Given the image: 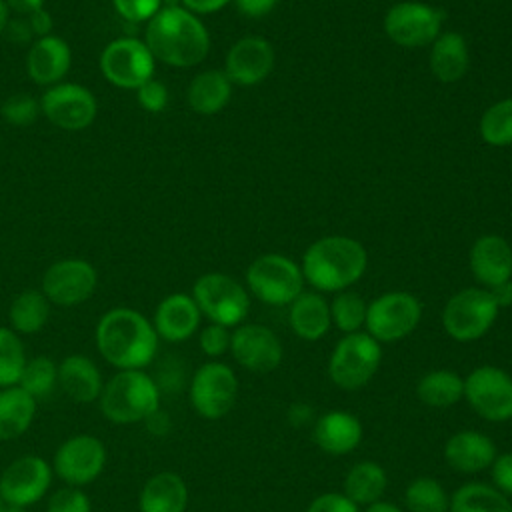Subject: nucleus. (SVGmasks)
Here are the masks:
<instances>
[{
  "label": "nucleus",
  "mask_w": 512,
  "mask_h": 512,
  "mask_svg": "<svg viewBox=\"0 0 512 512\" xmlns=\"http://www.w3.org/2000/svg\"><path fill=\"white\" fill-rule=\"evenodd\" d=\"M100 356L116 370H144L158 354V334L142 312L118 306L104 312L94 330Z\"/></svg>",
  "instance_id": "1"
},
{
  "label": "nucleus",
  "mask_w": 512,
  "mask_h": 512,
  "mask_svg": "<svg viewBox=\"0 0 512 512\" xmlns=\"http://www.w3.org/2000/svg\"><path fill=\"white\" fill-rule=\"evenodd\" d=\"M46 512H92V502L84 488L62 486L48 496Z\"/></svg>",
  "instance_id": "41"
},
{
  "label": "nucleus",
  "mask_w": 512,
  "mask_h": 512,
  "mask_svg": "<svg viewBox=\"0 0 512 512\" xmlns=\"http://www.w3.org/2000/svg\"><path fill=\"white\" fill-rule=\"evenodd\" d=\"M98 286L96 268L82 258H62L50 264L42 276V292L56 306H78Z\"/></svg>",
  "instance_id": "17"
},
{
  "label": "nucleus",
  "mask_w": 512,
  "mask_h": 512,
  "mask_svg": "<svg viewBox=\"0 0 512 512\" xmlns=\"http://www.w3.org/2000/svg\"><path fill=\"white\" fill-rule=\"evenodd\" d=\"M160 388L146 370H116L100 392V412L114 424L146 422L160 410Z\"/></svg>",
  "instance_id": "4"
},
{
  "label": "nucleus",
  "mask_w": 512,
  "mask_h": 512,
  "mask_svg": "<svg viewBox=\"0 0 512 512\" xmlns=\"http://www.w3.org/2000/svg\"><path fill=\"white\" fill-rule=\"evenodd\" d=\"M238 396V378L236 372L220 362H204L192 374L188 386V398L194 412L204 420L224 418L236 404Z\"/></svg>",
  "instance_id": "10"
},
{
  "label": "nucleus",
  "mask_w": 512,
  "mask_h": 512,
  "mask_svg": "<svg viewBox=\"0 0 512 512\" xmlns=\"http://www.w3.org/2000/svg\"><path fill=\"white\" fill-rule=\"evenodd\" d=\"M40 112L50 124L62 130H84L94 122L98 102L86 86L76 82H60L42 94Z\"/></svg>",
  "instance_id": "16"
},
{
  "label": "nucleus",
  "mask_w": 512,
  "mask_h": 512,
  "mask_svg": "<svg viewBox=\"0 0 512 512\" xmlns=\"http://www.w3.org/2000/svg\"><path fill=\"white\" fill-rule=\"evenodd\" d=\"M422 318L420 300L404 290L376 296L366 310V332L380 344L400 342L410 336Z\"/></svg>",
  "instance_id": "9"
},
{
  "label": "nucleus",
  "mask_w": 512,
  "mask_h": 512,
  "mask_svg": "<svg viewBox=\"0 0 512 512\" xmlns=\"http://www.w3.org/2000/svg\"><path fill=\"white\" fill-rule=\"evenodd\" d=\"M498 456L494 440L478 430H460L444 444L446 464L460 474H478L488 470Z\"/></svg>",
  "instance_id": "23"
},
{
  "label": "nucleus",
  "mask_w": 512,
  "mask_h": 512,
  "mask_svg": "<svg viewBox=\"0 0 512 512\" xmlns=\"http://www.w3.org/2000/svg\"><path fill=\"white\" fill-rule=\"evenodd\" d=\"M202 314L192 294L174 292L162 298L154 310L152 326L160 340L178 344L192 338L200 328Z\"/></svg>",
  "instance_id": "20"
},
{
  "label": "nucleus",
  "mask_w": 512,
  "mask_h": 512,
  "mask_svg": "<svg viewBox=\"0 0 512 512\" xmlns=\"http://www.w3.org/2000/svg\"><path fill=\"white\" fill-rule=\"evenodd\" d=\"M366 310L368 304L366 300L352 292V290H342L336 292V296L330 302V316L332 324L342 332V334H352L360 332V328L366 322Z\"/></svg>",
  "instance_id": "38"
},
{
  "label": "nucleus",
  "mask_w": 512,
  "mask_h": 512,
  "mask_svg": "<svg viewBox=\"0 0 512 512\" xmlns=\"http://www.w3.org/2000/svg\"><path fill=\"white\" fill-rule=\"evenodd\" d=\"M58 386L76 404L98 402L104 378L98 364L84 354H68L58 362Z\"/></svg>",
  "instance_id": "25"
},
{
  "label": "nucleus",
  "mask_w": 512,
  "mask_h": 512,
  "mask_svg": "<svg viewBox=\"0 0 512 512\" xmlns=\"http://www.w3.org/2000/svg\"><path fill=\"white\" fill-rule=\"evenodd\" d=\"M490 294H492V298L496 300L498 308H508V306H512V280L502 282V284L490 288Z\"/></svg>",
  "instance_id": "50"
},
{
  "label": "nucleus",
  "mask_w": 512,
  "mask_h": 512,
  "mask_svg": "<svg viewBox=\"0 0 512 512\" xmlns=\"http://www.w3.org/2000/svg\"><path fill=\"white\" fill-rule=\"evenodd\" d=\"M362 422L348 410H330L318 416L312 428L316 446L332 456L354 452L362 442Z\"/></svg>",
  "instance_id": "24"
},
{
  "label": "nucleus",
  "mask_w": 512,
  "mask_h": 512,
  "mask_svg": "<svg viewBox=\"0 0 512 512\" xmlns=\"http://www.w3.org/2000/svg\"><path fill=\"white\" fill-rule=\"evenodd\" d=\"M246 286L252 296L268 306H288L304 292V276L292 258L268 252L248 266Z\"/></svg>",
  "instance_id": "6"
},
{
  "label": "nucleus",
  "mask_w": 512,
  "mask_h": 512,
  "mask_svg": "<svg viewBox=\"0 0 512 512\" xmlns=\"http://www.w3.org/2000/svg\"><path fill=\"white\" fill-rule=\"evenodd\" d=\"M52 478L54 470L46 458L36 454L18 456L0 474V496L6 506L28 508L48 494Z\"/></svg>",
  "instance_id": "15"
},
{
  "label": "nucleus",
  "mask_w": 512,
  "mask_h": 512,
  "mask_svg": "<svg viewBox=\"0 0 512 512\" xmlns=\"http://www.w3.org/2000/svg\"><path fill=\"white\" fill-rule=\"evenodd\" d=\"M50 318V300L42 290L28 288L20 292L8 308V322L16 334H36Z\"/></svg>",
  "instance_id": "33"
},
{
  "label": "nucleus",
  "mask_w": 512,
  "mask_h": 512,
  "mask_svg": "<svg viewBox=\"0 0 512 512\" xmlns=\"http://www.w3.org/2000/svg\"><path fill=\"white\" fill-rule=\"evenodd\" d=\"M406 512H448L450 494L432 476L414 478L404 490Z\"/></svg>",
  "instance_id": "35"
},
{
  "label": "nucleus",
  "mask_w": 512,
  "mask_h": 512,
  "mask_svg": "<svg viewBox=\"0 0 512 512\" xmlns=\"http://www.w3.org/2000/svg\"><path fill=\"white\" fill-rule=\"evenodd\" d=\"M380 362L382 344L368 332L344 334L328 358V376L340 390H360L376 376Z\"/></svg>",
  "instance_id": "5"
},
{
  "label": "nucleus",
  "mask_w": 512,
  "mask_h": 512,
  "mask_svg": "<svg viewBox=\"0 0 512 512\" xmlns=\"http://www.w3.org/2000/svg\"><path fill=\"white\" fill-rule=\"evenodd\" d=\"M18 386L26 390L36 402L48 398L58 388V364L44 354L28 358Z\"/></svg>",
  "instance_id": "36"
},
{
  "label": "nucleus",
  "mask_w": 512,
  "mask_h": 512,
  "mask_svg": "<svg viewBox=\"0 0 512 512\" xmlns=\"http://www.w3.org/2000/svg\"><path fill=\"white\" fill-rule=\"evenodd\" d=\"M72 64V52L64 38L56 34L40 36L26 54L28 78L38 86H54L64 80Z\"/></svg>",
  "instance_id": "22"
},
{
  "label": "nucleus",
  "mask_w": 512,
  "mask_h": 512,
  "mask_svg": "<svg viewBox=\"0 0 512 512\" xmlns=\"http://www.w3.org/2000/svg\"><path fill=\"white\" fill-rule=\"evenodd\" d=\"M6 510V502H4V498L0 496V512H4Z\"/></svg>",
  "instance_id": "55"
},
{
  "label": "nucleus",
  "mask_w": 512,
  "mask_h": 512,
  "mask_svg": "<svg viewBox=\"0 0 512 512\" xmlns=\"http://www.w3.org/2000/svg\"><path fill=\"white\" fill-rule=\"evenodd\" d=\"M2 118L12 126H28L36 122L40 112V100L30 94H12L0 106Z\"/></svg>",
  "instance_id": "40"
},
{
  "label": "nucleus",
  "mask_w": 512,
  "mask_h": 512,
  "mask_svg": "<svg viewBox=\"0 0 512 512\" xmlns=\"http://www.w3.org/2000/svg\"><path fill=\"white\" fill-rule=\"evenodd\" d=\"M4 512H26V508H18V506H6Z\"/></svg>",
  "instance_id": "54"
},
{
  "label": "nucleus",
  "mask_w": 512,
  "mask_h": 512,
  "mask_svg": "<svg viewBox=\"0 0 512 512\" xmlns=\"http://www.w3.org/2000/svg\"><path fill=\"white\" fill-rule=\"evenodd\" d=\"M448 512H512V502L492 484L466 482L450 494Z\"/></svg>",
  "instance_id": "34"
},
{
  "label": "nucleus",
  "mask_w": 512,
  "mask_h": 512,
  "mask_svg": "<svg viewBox=\"0 0 512 512\" xmlns=\"http://www.w3.org/2000/svg\"><path fill=\"white\" fill-rule=\"evenodd\" d=\"M276 54L264 36H244L236 40L224 60V74L232 84L256 86L274 70Z\"/></svg>",
  "instance_id": "19"
},
{
  "label": "nucleus",
  "mask_w": 512,
  "mask_h": 512,
  "mask_svg": "<svg viewBox=\"0 0 512 512\" xmlns=\"http://www.w3.org/2000/svg\"><path fill=\"white\" fill-rule=\"evenodd\" d=\"M230 354L238 366L264 374L280 366L284 348L274 330L262 324H240L230 336Z\"/></svg>",
  "instance_id": "18"
},
{
  "label": "nucleus",
  "mask_w": 512,
  "mask_h": 512,
  "mask_svg": "<svg viewBox=\"0 0 512 512\" xmlns=\"http://www.w3.org/2000/svg\"><path fill=\"white\" fill-rule=\"evenodd\" d=\"M416 396L424 406L450 408L464 398V378L448 368L430 370L416 382Z\"/></svg>",
  "instance_id": "32"
},
{
  "label": "nucleus",
  "mask_w": 512,
  "mask_h": 512,
  "mask_svg": "<svg viewBox=\"0 0 512 512\" xmlns=\"http://www.w3.org/2000/svg\"><path fill=\"white\" fill-rule=\"evenodd\" d=\"M498 304L490 290L470 286L448 298L442 310V326L456 342H474L488 334L498 318Z\"/></svg>",
  "instance_id": "7"
},
{
  "label": "nucleus",
  "mask_w": 512,
  "mask_h": 512,
  "mask_svg": "<svg viewBox=\"0 0 512 512\" xmlns=\"http://www.w3.org/2000/svg\"><path fill=\"white\" fill-rule=\"evenodd\" d=\"M492 486L498 488L502 494L512 496V452L498 454L490 466Z\"/></svg>",
  "instance_id": "46"
},
{
  "label": "nucleus",
  "mask_w": 512,
  "mask_h": 512,
  "mask_svg": "<svg viewBox=\"0 0 512 512\" xmlns=\"http://www.w3.org/2000/svg\"><path fill=\"white\" fill-rule=\"evenodd\" d=\"M136 100L142 110L146 112H162L168 106V88L164 82L150 78L136 90Z\"/></svg>",
  "instance_id": "44"
},
{
  "label": "nucleus",
  "mask_w": 512,
  "mask_h": 512,
  "mask_svg": "<svg viewBox=\"0 0 512 512\" xmlns=\"http://www.w3.org/2000/svg\"><path fill=\"white\" fill-rule=\"evenodd\" d=\"M306 512H360V508L342 492H324L308 504Z\"/></svg>",
  "instance_id": "45"
},
{
  "label": "nucleus",
  "mask_w": 512,
  "mask_h": 512,
  "mask_svg": "<svg viewBox=\"0 0 512 512\" xmlns=\"http://www.w3.org/2000/svg\"><path fill=\"white\" fill-rule=\"evenodd\" d=\"M156 60L144 40L122 36L112 40L100 54L102 76L116 88L138 90L154 78Z\"/></svg>",
  "instance_id": "11"
},
{
  "label": "nucleus",
  "mask_w": 512,
  "mask_h": 512,
  "mask_svg": "<svg viewBox=\"0 0 512 512\" xmlns=\"http://www.w3.org/2000/svg\"><path fill=\"white\" fill-rule=\"evenodd\" d=\"M232 96V82L224 70H204L196 74L188 84V106L196 114H216L220 112Z\"/></svg>",
  "instance_id": "30"
},
{
  "label": "nucleus",
  "mask_w": 512,
  "mask_h": 512,
  "mask_svg": "<svg viewBox=\"0 0 512 512\" xmlns=\"http://www.w3.org/2000/svg\"><path fill=\"white\" fill-rule=\"evenodd\" d=\"M480 138L490 146L512 144V96L488 106L480 118Z\"/></svg>",
  "instance_id": "37"
},
{
  "label": "nucleus",
  "mask_w": 512,
  "mask_h": 512,
  "mask_svg": "<svg viewBox=\"0 0 512 512\" xmlns=\"http://www.w3.org/2000/svg\"><path fill=\"white\" fill-rule=\"evenodd\" d=\"M116 12L126 22H148L162 8V0H112Z\"/></svg>",
  "instance_id": "43"
},
{
  "label": "nucleus",
  "mask_w": 512,
  "mask_h": 512,
  "mask_svg": "<svg viewBox=\"0 0 512 512\" xmlns=\"http://www.w3.org/2000/svg\"><path fill=\"white\" fill-rule=\"evenodd\" d=\"M228 2L230 0H180V6L196 16H204L222 10Z\"/></svg>",
  "instance_id": "49"
},
{
  "label": "nucleus",
  "mask_w": 512,
  "mask_h": 512,
  "mask_svg": "<svg viewBox=\"0 0 512 512\" xmlns=\"http://www.w3.org/2000/svg\"><path fill=\"white\" fill-rule=\"evenodd\" d=\"M144 42L154 60L174 68L200 64L210 50V34L202 20L182 6H162L148 20Z\"/></svg>",
  "instance_id": "2"
},
{
  "label": "nucleus",
  "mask_w": 512,
  "mask_h": 512,
  "mask_svg": "<svg viewBox=\"0 0 512 512\" xmlns=\"http://www.w3.org/2000/svg\"><path fill=\"white\" fill-rule=\"evenodd\" d=\"M28 356L20 334L10 326H0V388L18 384Z\"/></svg>",
  "instance_id": "39"
},
{
  "label": "nucleus",
  "mask_w": 512,
  "mask_h": 512,
  "mask_svg": "<svg viewBox=\"0 0 512 512\" xmlns=\"http://www.w3.org/2000/svg\"><path fill=\"white\" fill-rule=\"evenodd\" d=\"M278 0H234L240 14L248 18H262L274 10Z\"/></svg>",
  "instance_id": "47"
},
{
  "label": "nucleus",
  "mask_w": 512,
  "mask_h": 512,
  "mask_svg": "<svg viewBox=\"0 0 512 512\" xmlns=\"http://www.w3.org/2000/svg\"><path fill=\"white\" fill-rule=\"evenodd\" d=\"M188 486L176 472L152 474L138 494V512H186Z\"/></svg>",
  "instance_id": "26"
},
{
  "label": "nucleus",
  "mask_w": 512,
  "mask_h": 512,
  "mask_svg": "<svg viewBox=\"0 0 512 512\" xmlns=\"http://www.w3.org/2000/svg\"><path fill=\"white\" fill-rule=\"evenodd\" d=\"M26 20H28V26H30V30L36 38L48 36L50 30H52V16L44 8H38L30 14H26Z\"/></svg>",
  "instance_id": "48"
},
{
  "label": "nucleus",
  "mask_w": 512,
  "mask_h": 512,
  "mask_svg": "<svg viewBox=\"0 0 512 512\" xmlns=\"http://www.w3.org/2000/svg\"><path fill=\"white\" fill-rule=\"evenodd\" d=\"M8 4L6 0H0V34L6 30V24H8Z\"/></svg>",
  "instance_id": "53"
},
{
  "label": "nucleus",
  "mask_w": 512,
  "mask_h": 512,
  "mask_svg": "<svg viewBox=\"0 0 512 512\" xmlns=\"http://www.w3.org/2000/svg\"><path fill=\"white\" fill-rule=\"evenodd\" d=\"M364 512H406V510L398 508V506H396V504H392V502L378 500V502H374V504L366 506V508H364Z\"/></svg>",
  "instance_id": "52"
},
{
  "label": "nucleus",
  "mask_w": 512,
  "mask_h": 512,
  "mask_svg": "<svg viewBox=\"0 0 512 512\" xmlns=\"http://www.w3.org/2000/svg\"><path fill=\"white\" fill-rule=\"evenodd\" d=\"M106 460V444L98 436L74 434L56 448L50 464L66 486L84 488L102 474Z\"/></svg>",
  "instance_id": "13"
},
{
  "label": "nucleus",
  "mask_w": 512,
  "mask_h": 512,
  "mask_svg": "<svg viewBox=\"0 0 512 512\" xmlns=\"http://www.w3.org/2000/svg\"><path fill=\"white\" fill-rule=\"evenodd\" d=\"M192 298L202 316L226 328L244 324L250 310L248 290L236 278L222 272L202 274L192 286Z\"/></svg>",
  "instance_id": "8"
},
{
  "label": "nucleus",
  "mask_w": 512,
  "mask_h": 512,
  "mask_svg": "<svg viewBox=\"0 0 512 512\" xmlns=\"http://www.w3.org/2000/svg\"><path fill=\"white\" fill-rule=\"evenodd\" d=\"M368 266L364 246L348 236H324L302 256V276L316 292H342L356 284Z\"/></svg>",
  "instance_id": "3"
},
{
  "label": "nucleus",
  "mask_w": 512,
  "mask_h": 512,
  "mask_svg": "<svg viewBox=\"0 0 512 512\" xmlns=\"http://www.w3.org/2000/svg\"><path fill=\"white\" fill-rule=\"evenodd\" d=\"M430 72L436 80L452 84L464 78L470 68L468 42L460 32H440L430 44Z\"/></svg>",
  "instance_id": "28"
},
{
  "label": "nucleus",
  "mask_w": 512,
  "mask_h": 512,
  "mask_svg": "<svg viewBox=\"0 0 512 512\" xmlns=\"http://www.w3.org/2000/svg\"><path fill=\"white\" fill-rule=\"evenodd\" d=\"M6 4H8L10 10H14L18 14H24V16L38 10V8H44V0H6Z\"/></svg>",
  "instance_id": "51"
},
{
  "label": "nucleus",
  "mask_w": 512,
  "mask_h": 512,
  "mask_svg": "<svg viewBox=\"0 0 512 512\" xmlns=\"http://www.w3.org/2000/svg\"><path fill=\"white\" fill-rule=\"evenodd\" d=\"M388 486L386 470L374 460L356 462L344 476L342 494L350 498L358 508L370 506L382 500Z\"/></svg>",
  "instance_id": "31"
},
{
  "label": "nucleus",
  "mask_w": 512,
  "mask_h": 512,
  "mask_svg": "<svg viewBox=\"0 0 512 512\" xmlns=\"http://www.w3.org/2000/svg\"><path fill=\"white\" fill-rule=\"evenodd\" d=\"M444 14L416 0H404L388 8L384 16V32L386 36L402 48H422L430 46L442 28Z\"/></svg>",
  "instance_id": "14"
},
{
  "label": "nucleus",
  "mask_w": 512,
  "mask_h": 512,
  "mask_svg": "<svg viewBox=\"0 0 512 512\" xmlns=\"http://www.w3.org/2000/svg\"><path fill=\"white\" fill-rule=\"evenodd\" d=\"M288 324L292 332L306 342L322 340L332 326L328 300L316 290L302 292L288 304Z\"/></svg>",
  "instance_id": "27"
},
{
  "label": "nucleus",
  "mask_w": 512,
  "mask_h": 512,
  "mask_svg": "<svg viewBox=\"0 0 512 512\" xmlns=\"http://www.w3.org/2000/svg\"><path fill=\"white\" fill-rule=\"evenodd\" d=\"M36 400L18 384L0 388V442H10L28 432L36 416Z\"/></svg>",
  "instance_id": "29"
},
{
  "label": "nucleus",
  "mask_w": 512,
  "mask_h": 512,
  "mask_svg": "<svg viewBox=\"0 0 512 512\" xmlns=\"http://www.w3.org/2000/svg\"><path fill=\"white\" fill-rule=\"evenodd\" d=\"M230 328L226 326H220V324H208L200 330V336H198V346L200 350L208 356V358H220L224 356L226 352H230Z\"/></svg>",
  "instance_id": "42"
},
{
  "label": "nucleus",
  "mask_w": 512,
  "mask_h": 512,
  "mask_svg": "<svg viewBox=\"0 0 512 512\" xmlns=\"http://www.w3.org/2000/svg\"><path fill=\"white\" fill-rule=\"evenodd\" d=\"M464 400L488 422L512 420V376L494 364L474 368L464 378Z\"/></svg>",
  "instance_id": "12"
},
{
  "label": "nucleus",
  "mask_w": 512,
  "mask_h": 512,
  "mask_svg": "<svg viewBox=\"0 0 512 512\" xmlns=\"http://www.w3.org/2000/svg\"><path fill=\"white\" fill-rule=\"evenodd\" d=\"M468 266L486 290L508 282L512 280V246L498 234L480 236L470 248Z\"/></svg>",
  "instance_id": "21"
}]
</instances>
